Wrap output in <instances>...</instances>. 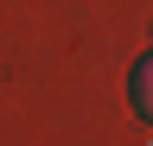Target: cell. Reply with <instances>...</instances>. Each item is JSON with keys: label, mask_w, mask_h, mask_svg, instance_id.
Returning <instances> with one entry per match:
<instances>
[{"label": "cell", "mask_w": 153, "mask_h": 146, "mask_svg": "<svg viewBox=\"0 0 153 146\" xmlns=\"http://www.w3.org/2000/svg\"><path fill=\"white\" fill-rule=\"evenodd\" d=\"M128 102H134V114H140L147 127H153V51L140 64H134V83H128Z\"/></svg>", "instance_id": "cell-1"}]
</instances>
